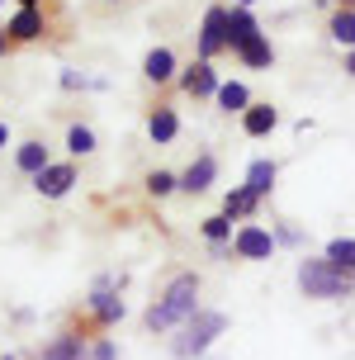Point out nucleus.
<instances>
[{
    "label": "nucleus",
    "mask_w": 355,
    "mask_h": 360,
    "mask_svg": "<svg viewBox=\"0 0 355 360\" xmlns=\"http://www.w3.org/2000/svg\"><path fill=\"white\" fill-rule=\"evenodd\" d=\"M242 62L247 67H270V43L266 38H251L247 48H242Z\"/></svg>",
    "instance_id": "aec40b11"
},
{
    "label": "nucleus",
    "mask_w": 355,
    "mask_h": 360,
    "mask_svg": "<svg viewBox=\"0 0 355 360\" xmlns=\"http://www.w3.org/2000/svg\"><path fill=\"white\" fill-rule=\"evenodd\" d=\"M71 185H76V171H71V166H48V171H38V176H34V190H38V195H48V199L67 195Z\"/></svg>",
    "instance_id": "39448f33"
},
{
    "label": "nucleus",
    "mask_w": 355,
    "mask_h": 360,
    "mask_svg": "<svg viewBox=\"0 0 355 360\" xmlns=\"http://www.w3.org/2000/svg\"><path fill=\"white\" fill-rule=\"evenodd\" d=\"M346 72H355V53H351V57H346Z\"/></svg>",
    "instance_id": "cd10ccee"
},
{
    "label": "nucleus",
    "mask_w": 355,
    "mask_h": 360,
    "mask_svg": "<svg viewBox=\"0 0 355 360\" xmlns=\"http://www.w3.org/2000/svg\"><path fill=\"white\" fill-rule=\"evenodd\" d=\"M204 237H209V242H223V237H228V218H209V223H204Z\"/></svg>",
    "instance_id": "393cba45"
},
{
    "label": "nucleus",
    "mask_w": 355,
    "mask_h": 360,
    "mask_svg": "<svg viewBox=\"0 0 355 360\" xmlns=\"http://www.w3.org/2000/svg\"><path fill=\"white\" fill-rule=\"evenodd\" d=\"M299 285L308 299H346L351 294V270L332 266V261H303Z\"/></svg>",
    "instance_id": "f03ea898"
},
{
    "label": "nucleus",
    "mask_w": 355,
    "mask_h": 360,
    "mask_svg": "<svg viewBox=\"0 0 355 360\" xmlns=\"http://www.w3.org/2000/svg\"><path fill=\"white\" fill-rule=\"evenodd\" d=\"M270 185H275V162H251V171H247V190L261 199V195H270Z\"/></svg>",
    "instance_id": "9d476101"
},
{
    "label": "nucleus",
    "mask_w": 355,
    "mask_h": 360,
    "mask_svg": "<svg viewBox=\"0 0 355 360\" xmlns=\"http://www.w3.org/2000/svg\"><path fill=\"white\" fill-rule=\"evenodd\" d=\"M237 252L247 256V261H266V256L275 252V237H270L266 228H242V233H237Z\"/></svg>",
    "instance_id": "423d86ee"
},
{
    "label": "nucleus",
    "mask_w": 355,
    "mask_h": 360,
    "mask_svg": "<svg viewBox=\"0 0 355 360\" xmlns=\"http://www.w3.org/2000/svg\"><path fill=\"white\" fill-rule=\"evenodd\" d=\"M5 143H10V128H5V124H0V147H5Z\"/></svg>",
    "instance_id": "bb28decb"
},
{
    "label": "nucleus",
    "mask_w": 355,
    "mask_h": 360,
    "mask_svg": "<svg viewBox=\"0 0 355 360\" xmlns=\"http://www.w3.org/2000/svg\"><path fill=\"white\" fill-rule=\"evenodd\" d=\"M213 171H218V162H213V157H199V162L180 176V190H190V195L209 190V185H213Z\"/></svg>",
    "instance_id": "6e6552de"
},
{
    "label": "nucleus",
    "mask_w": 355,
    "mask_h": 360,
    "mask_svg": "<svg viewBox=\"0 0 355 360\" xmlns=\"http://www.w3.org/2000/svg\"><path fill=\"white\" fill-rule=\"evenodd\" d=\"M43 360H86V351H81V337H57L53 346H48V356Z\"/></svg>",
    "instance_id": "dca6fc26"
},
{
    "label": "nucleus",
    "mask_w": 355,
    "mask_h": 360,
    "mask_svg": "<svg viewBox=\"0 0 355 360\" xmlns=\"http://www.w3.org/2000/svg\"><path fill=\"white\" fill-rule=\"evenodd\" d=\"M218 48H228V10H209L204 15V34H199V53L213 57Z\"/></svg>",
    "instance_id": "20e7f679"
},
{
    "label": "nucleus",
    "mask_w": 355,
    "mask_h": 360,
    "mask_svg": "<svg viewBox=\"0 0 355 360\" xmlns=\"http://www.w3.org/2000/svg\"><path fill=\"white\" fill-rule=\"evenodd\" d=\"M176 185H180V180L166 176V171H152V180H147V190H152V195H171Z\"/></svg>",
    "instance_id": "b1692460"
},
{
    "label": "nucleus",
    "mask_w": 355,
    "mask_h": 360,
    "mask_svg": "<svg viewBox=\"0 0 355 360\" xmlns=\"http://www.w3.org/2000/svg\"><path fill=\"white\" fill-rule=\"evenodd\" d=\"M223 327H228V318H223V313H195V318L185 323V337L176 342V356H180V360L204 356V351L213 346V337H218Z\"/></svg>",
    "instance_id": "7ed1b4c3"
},
{
    "label": "nucleus",
    "mask_w": 355,
    "mask_h": 360,
    "mask_svg": "<svg viewBox=\"0 0 355 360\" xmlns=\"http://www.w3.org/2000/svg\"><path fill=\"white\" fill-rule=\"evenodd\" d=\"M185 90H190V95H213V90H223V86H218V76H213L209 62H199V67H190V76H185Z\"/></svg>",
    "instance_id": "1a4fd4ad"
},
{
    "label": "nucleus",
    "mask_w": 355,
    "mask_h": 360,
    "mask_svg": "<svg viewBox=\"0 0 355 360\" xmlns=\"http://www.w3.org/2000/svg\"><path fill=\"white\" fill-rule=\"evenodd\" d=\"M0 53H5V29H0Z\"/></svg>",
    "instance_id": "c85d7f7f"
},
{
    "label": "nucleus",
    "mask_w": 355,
    "mask_h": 360,
    "mask_svg": "<svg viewBox=\"0 0 355 360\" xmlns=\"http://www.w3.org/2000/svg\"><path fill=\"white\" fill-rule=\"evenodd\" d=\"M195 299H199V280H195V275H176V280H171V289L161 294V304H152L147 327H152V332H166V327L195 318Z\"/></svg>",
    "instance_id": "f257e3e1"
},
{
    "label": "nucleus",
    "mask_w": 355,
    "mask_h": 360,
    "mask_svg": "<svg viewBox=\"0 0 355 360\" xmlns=\"http://www.w3.org/2000/svg\"><path fill=\"white\" fill-rule=\"evenodd\" d=\"M327 261L341 270H355V237H337L332 247H327Z\"/></svg>",
    "instance_id": "2eb2a0df"
},
{
    "label": "nucleus",
    "mask_w": 355,
    "mask_h": 360,
    "mask_svg": "<svg viewBox=\"0 0 355 360\" xmlns=\"http://www.w3.org/2000/svg\"><path fill=\"white\" fill-rule=\"evenodd\" d=\"M218 105H223V109H247V86L228 81V86L218 90Z\"/></svg>",
    "instance_id": "412c9836"
},
{
    "label": "nucleus",
    "mask_w": 355,
    "mask_h": 360,
    "mask_svg": "<svg viewBox=\"0 0 355 360\" xmlns=\"http://www.w3.org/2000/svg\"><path fill=\"white\" fill-rule=\"evenodd\" d=\"M176 114H171V109H157V114H152V124H147V133H152V143H171V138H176Z\"/></svg>",
    "instance_id": "4468645a"
},
{
    "label": "nucleus",
    "mask_w": 355,
    "mask_h": 360,
    "mask_svg": "<svg viewBox=\"0 0 355 360\" xmlns=\"http://www.w3.org/2000/svg\"><path fill=\"white\" fill-rule=\"evenodd\" d=\"M275 119H280V114H275L270 105H251L242 124H247V133H251V138H261V133H270V128H275Z\"/></svg>",
    "instance_id": "9b49d317"
},
{
    "label": "nucleus",
    "mask_w": 355,
    "mask_h": 360,
    "mask_svg": "<svg viewBox=\"0 0 355 360\" xmlns=\"http://www.w3.org/2000/svg\"><path fill=\"white\" fill-rule=\"evenodd\" d=\"M251 38H261V34H256V19H251L247 10H232V15H228V43L242 53Z\"/></svg>",
    "instance_id": "0eeeda50"
},
{
    "label": "nucleus",
    "mask_w": 355,
    "mask_h": 360,
    "mask_svg": "<svg viewBox=\"0 0 355 360\" xmlns=\"http://www.w3.org/2000/svg\"><path fill=\"white\" fill-rule=\"evenodd\" d=\"M251 204H256V195H251V190H232V195H228V204H223V209H228V218H232V214H247Z\"/></svg>",
    "instance_id": "5701e85b"
},
{
    "label": "nucleus",
    "mask_w": 355,
    "mask_h": 360,
    "mask_svg": "<svg viewBox=\"0 0 355 360\" xmlns=\"http://www.w3.org/2000/svg\"><path fill=\"white\" fill-rule=\"evenodd\" d=\"M19 171H48V152H43V143H24L19 147Z\"/></svg>",
    "instance_id": "f3484780"
},
{
    "label": "nucleus",
    "mask_w": 355,
    "mask_h": 360,
    "mask_svg": "<svg viewBox=\"0 0 355 360\" xmlns=\"http://www.w3.org/2000/svg\"><path fill=\"white\" fill-rule=\"evenodd\" d=\"M90 360H114V346H109V342H100V346H95V356H90Z\"/></svg>",
    "instance_id": "a878e982"
},
{
    "label": "nucleus",
    "mask_w": 355,
    "mask_h": 360,
    "mask_svg": "<svg viewBox=\"0 0 355 360\" xmlns=\"http://www.w3.org/2000/svg\"><path fill=\"white\" fill-rule=\"evenodd\" d=\"M90 308H95V313H100L105 323H114V318H124V299H119V294H109L105 285L95 289V299H90Z\"/></svg>",
    "instance_id": "f8f14e48"
},
{
    "label": "nucleus",
    "mask_w": 355,
    "mask_h": 360,
    "mask_svg": "<svg viewBox=\"0 0 355 360\" xmlns=\"http://www.w3.org/2000/svg\"><path fill=\"white\" fill-rule=\"evenodd\" d=\"M67 147L76 152V157H86L90 147H95V133H90V128H71V133H67Z\"/></svg>",
    "instance_id": "4be33fe9"
},
{
    "label": "nucleus",
    "mask_w": 355,
    "mask_h": 360,
    "mask_svg": "<svg viewBox=\"0 0 355 360\" xmlns=\"http://www.w3.org/2000/svg\"><path fill=\"white\" fill-rule=\"evenodd\" d=\"M10 34H15V38H38V34H43V19H38L34 10H19V15L10 19Z\"/></svg>",
    "instance_id": "a211bd4d"
},
{
    "label": "nucleus",
    "mask_w": 355,
    "mask_h": 360,
    "mask_svg": "<svg viewBox=\"0 0 355 360\" xmlns=\"http://www.w3.org/2000/svg\"><path fill=\"white\" fill-rule=\"evenodd\" d=\"M142 72L152 76V81H171V72H176V57L166 53V48H157V53H147V62H142Z\"/></svg>",
    "instance_id": "ddd939ff"
},
{
    "label": "nucleus",
    "mask_w": 355,
    "mask_h": 360,
    "mask_svg": "<svg viewBox=\"0 0 355 360\" xmlns=\"http://www.w3.org/2000/svg\"><path fill=\"white\" fill-rule=\"evenodd\" d=\"M242 5H251V0H242Z\"/></svg>",
    "instance_id": "c756f323"
},
{
    "label": "nucleus",
    "mask_w": 355,
    "mask_h": 360,
    "mask_svg": "<svg viewBox=\"0 0 355 360\" xmlns=\"http://www.w3.org/2000/svg\"><path fill=\"white\" fill-rule=\"evenodd\" d=\"M332 38H337V43H351V48H355V10H341V15L332 19Z\"/></svg>",
    "instance_id": "6ab92c4d"
}]
</instances>
